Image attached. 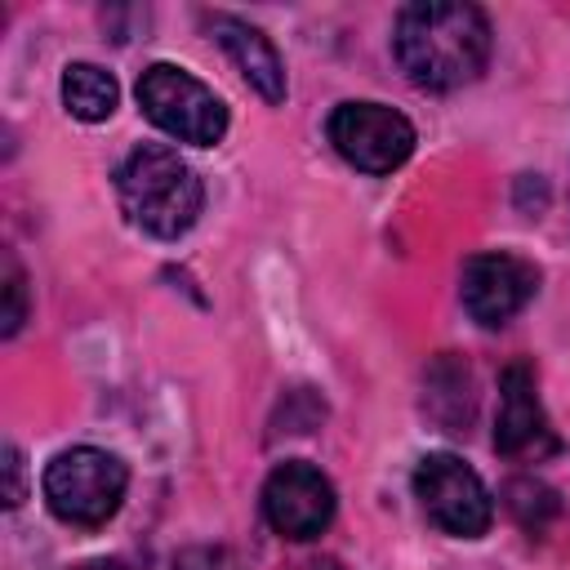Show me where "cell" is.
Masks as SVG:
<instances>
[{
  "mask_svg": "<svg viewBox=\"0 0 570 570\" xmlns=\"http://www.w3.org/2000/svg\"><path fill=\"white\" fill-rule=\"evenodd\" d=\"M392 53L419 89H463L490 62V22L476 4L419 0L396 13Z\"/></svg>",
  "mask_w": 570,
  "mask_h": 570,
  "instance_id": "cell-1",
  "label": "cell"
},
{
  "mask_svg": "<svg viewBox=\"0 0 570 570\" xmlns=\"http://www.w3.org/2000/svg\"><path fill=\"white\" fill-rule=\"evenodd\" d=\"M116 196L125 218L160 240L183 236L205 205V187L196 169L174 147L160 142H142L125 156V165L116 169Z\"/></svg>",
  "mask_w": 570,
  "mask_h": 570,
  "instance_id": "cell-2",
  "label": "cell"
},
{
  "mask_svg": "<svg viewBox=\"0 0 570 570\" xmlns=\"http://www.w3.org/2000/svg\"><path fill=\"white\" fill-rule=\"evenodd\" d=\"M40 485H45V503L58 521L94 530V525H107L116 517L125 485H129V468L111 450L71 445V450L49 459Z\"/></svg>",
  "mask_w": 570,
  "mask_h": 570,
  "instance_id": "cell-3",
  "label": "cell"
},
{
  "mask_svg": "<svg viewBox=\"0 0 570 570\" xmlns=\"http://www.w3.org/2000/svg\"><path fill=\"white\" fill-rule=\"evenodd\" d=\"M138 107L147 111V120L156 129H165L178 142L191 147H214L227 134V107L223 98L196 80L191 71L174 67V62H151L138 76Z\"/></svg>",
  "mask_w": 570,
  "mask_h": 570,
  "instance_id": "cell-4",
  "label": "cell"
},
{
  "mask_svg": "<svg viewBox=\"0 0 570 570\" xmlns=\"http://www.w3.org/2000/svg\"><path fill=\"white\" fill-rule=\"evenodd\" d=\"M414 494L428 512V521L454 539H481L494 521V503L485 481L459 459V454H423L414 468Z\"/></svg>",
  "mask_w": 570,
  "mask_h": 570,
  "instance_id": "cell-5",
  "label": "cell"
},
{
  "mask_svg": "<svg viewBox=\"0 0 570 570\" xmlns=\"http://www.w3.org/2000/svg\"><path fill=\"white\" fill-rule=\"evenodd\" d=\"M330 142L361 174H392L414 151V125L387 102H338L330 111Z\"/></svg>",
  "mask_w": 570,
  "mask_h": 570,
  "instance_id": "cell-6",
  "label": "cell"
},
{
  "mask_svg": "<svg viewBox=\"0 0 570 570\" xmlns=\"http://www.w3.org/2000/svg\"><path fill=\"white\" fill-rule=\"evenodd\" d=\"M334 508H338V499H334L330 476L303 459L272 468V476L263 481V517L281 539L307 543V539L325 534L334 521Z\"/></svg>",
  "mask_w": 570,
  "mask_h": 570,
  "instance_id": "cell-7",
  "label": "cell"
},
{
  "mask_svg": "<svg viewBox=\"0 0 570 570\" xmlns=\"http://www.w3.org/2000/svg\"><path fill=\"white\" fill-rule=\"evenodd\" d=\"M539 289V267L521 254H508V249H490V254H472L463 263V276H459V298H463V312L494 330V325H508Z\"/></svg>",
  "mask_w": 570,
  "mask_h": 570,
  "instance_id": "cell-8",
  "label": "cell"
},
{
  "mask_svg": "<svg viewBox=\"0 0 570 570\" xmlns=\"http://www.w3.org/2000/svg\"><path fill=\"white\" fill-rule=\"evenodd\" d=\"M494 450L503 459H521V463H539L548 454H557V432L543 414L539 401V383L534 370L525 361H512L499 374V414H494Z\"/></svg>",
  "mask_w": 570,
  "mask_h": 570,
  "instance_id": "cell-9",
  "label": "cell"
},
{
  "mask_svg": "<svg viewBox=\"0 0 570 570\" xmlns=\"http://www.w3.org/2000/svg\"><path fill=\"white\" fill-rule=\"evenodd\" d=\"M209 31H214V40L227 49L236 71L245 76V85L263 102H285V62H281L276 45L258 27H249L245 18H232V13H214Z\"/></svg>",
  "mask_w": 570,
  "mask_h": 570,
  "instance_id": "cell-10",
  "label": "cell"
},
{
  "mask_svg": "<svg viewBox=\"0 0 570 570\" xmlns=\"http://www.w3.org/2000/svg\"><path fill=\"white\" fill-rule=\"evenodd\" d=\"M428 414L441 423V432H468L472 423V374L454 356H441L428 370Z\"/></svg>",
  "mask_w": 570,
  "mask_h": 570,
  "instance_id": "cell-11",
  "label": "cell"
},
{
  "mask_svg": "<svg viewBox=\"0 0 570 570\" xmlns=\"http://www.w3.org/2000/svg\"><path fill=\"white\" fill-rule=\"evenodd\" d=\"M116 102H120V89H116L111 71H102L94 62H71L62 71V107L76 120L98 125V120H107L116 111Z\"/></svg>",
  "mask_w": 570,
  "mask_h": 570,
  "instance_id": "cell-12",
  "label": "cell"
},
{
  "mask_svg": "<svg viewBox=\"0 0 570 570\" xmlns=\"http://www.w3.org/2000/svg\"><path fill=\"white\" fill-rule=\"evenodd\" d=\"M503 503H508V512L517 517V525L530 530V534H543V530L557 521V512H561L557 490H552L548 481H539V476H512V481L503 485Z\"/></svg>",
  "mask_w": 570,
  "mask_h": 570,
  "instance_id": "cell-13",
  "label": "cell"
},
{
  "mask_svg": "<svg viewBox=\"0 0 570 570\" xmlns=\"http://www.w3.org/2000/svg\"><path fill=\"white\" fill-rule=\"evenodd\" d=\"M0 321H4L0 325L4 338L18 334L22 321H27V276H22V267H18L13 254H4V312H0Z\"/></svg>",
  "mask_w": 570,
  "mask_h": 570,
  "instance_id": "cell-14",
  "label": "cell"
},
{
  "mask_svg": "<svg viewBox=\"0 0 570 570\" xmlns=\"http://www.w3.org/2000/svg\"><path fill=\"white\" fill-rule=\"evenodd\" d=\"M169 570H245L232 548H187L174 557Z\"/></svg>",
  "mask_w": 570,
  "mask_h": 570,
  "instance_id": "cell-15",
  "label": "cell"
},
{
  "mask_svg": "<svg viewBox=\"0 0 570 570\" xmlns=\"http://www.w3.org/2000/svg\"><path fill=\"white\" fill-rule=\"evenodd\" d=\"M4 503L9 508L22 503V454H18V445H4Z\"/></svg>",
  "mask_w": 570,
  "mask_h": 570,
  "instance_id": "cell-16",
  "label": "cell"
},
{
  "mask_svg": "<svg viewBox=\"0 0 570 570\" xmlns=\"http://www.w3.org/2000/svg\"><path fill=\"white\" fill-rule=\"evenodd\" d=\"M71 570H125V566L111 561V557H94V561H80V566H71Z\"/></svg>",
  "mask_w": 570,
  "mask_h": 570,
  "instance_id": "cell-17",
  "label": "cell"
},
{
  "mask_svg": "<svg viewBox=\"0 0 570 570\" xmlns=\"http://www.w3.org/2000/svg\"><path fill=\"white\" fill-rule=\"evenodd\" d=\"M298 570H343V566L330 561V557H321V561H307V566H298Z\"/></svg>",
  "mask_w": 570,
  "mask_h": 570,
  "instance_id": "cell-18",
  "label": "cell"
}]
</instances>
